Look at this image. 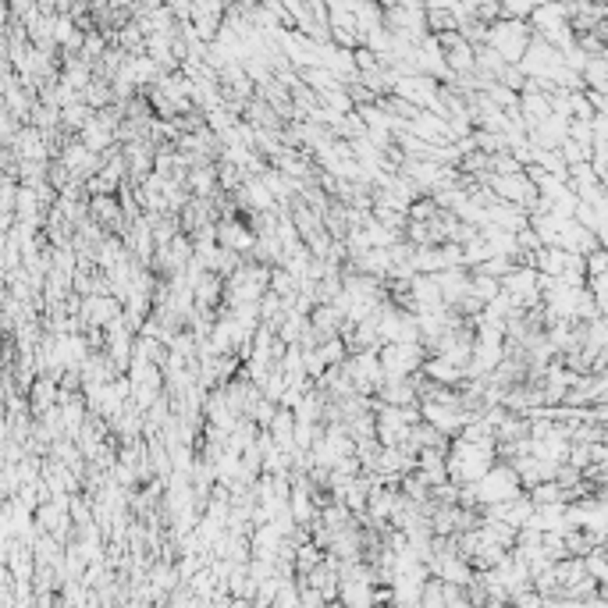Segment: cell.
Returning a JSON list of instances; mask_svg holds the SVG:
<instances>
[{"instance_id":"cell-1","label":"cell","mask_w":608,"mask_h":608,"mask_svg":"<svg viewBox=\"0 0 608 608\" xmlns=\"http://www.w3.org/2000/svg\"><path fill=\"white\" fill-rule=\"evenodd\" d=\"M221 235H224V245H228V249H249V245H253V235H249L242 224H224Z\"/></svg>"}]
</instances>
